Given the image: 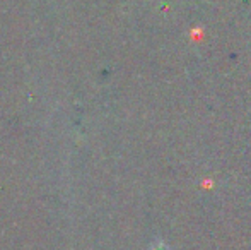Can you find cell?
<instances>
[{
    "label": "cell",
    "mask_w": 251,
    "mask_h": 250,
    "mask_svg": "<svg viewBox=\"0 0 251 250\" xmlns=\"http://www.w3.org/2000/svg\"><path fill=\"white\" fill-rule=\"evenodd\" d=\"M157 250H164V249H157Z\"/></svg>",
    "instance_id": "6da1fadb"
}]
</instances>
